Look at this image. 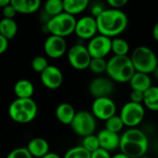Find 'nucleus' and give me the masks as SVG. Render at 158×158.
Wrapping results in <instances>:
<instances>
[{
	"instance_id": "23",
	"label": "nucleus",
	"mask_w": 158,
	"mask_h": 158,
	"mask_svg": "<svg viewBox=\"0 0 158 158\" xmlns=\"http://www.w3.org/2000/svg\"><path fill=\"white\" fill-rule=\"evenodd\" d=\"M18 32V24L14 19H5L0 20V34L6 40L13 39Z\"/></svg>"
},
{
	"instance_id": "41",
	"label": "nucleus",
	"mask_w": 158,
	"mask_h": 158,
	"mask_svg": "<svg viewBox=\"0 0 158 158\" xmlns=\"http://www.w3.org/2000/svg\"><path fill=\"white\" fill-rule=\"evenodd\" d=\"M10 1L11 0H0V7L3 9L5 6H6L7 5L10 4Z\"/></svg>"
},
{
	"instance_id": "43",
	"label": "nucleus",
	"mask_w": 158,
	"mask_h": 158,
	"mask_svg": "<svg viewBox=\"0 0 158 158\" xmlns=\"http://www.w3.org/2000/svg\"><path fill=\"white\" fill-rule=\"evenodd\" d=\"M153 74H154V76H155V78L158 81V66L156 68V69L154 70V72H153Z\"/></svg>"
},
{
	"instance_id": "17",
	"label": "nucleus",
	"mask_w": 158,
	"mask_h": 158,
	"mask_svg": "<svg viewBox=\"0 0 158 158\" xmlns=\"http://www.w3.org/2000/svg\"><path fill=\"white\" fill-rule=\"evenodd\" d=\"M27 149L32 157L42 158L49 153V143L44 138H33L28 143Z\"/></svg>"
},
{
	"instance_id": "30",
	"label": "nucleus",
	"mask_w": 158,
	"mask_h": 158,
	"mask_svg": "<svg viewBox=\"0 0 158 158\" xmlns=\"http://www.w3.org/2000/svg\"><path fill=\"white\" fill-rule=\"evenodd\" d=\"M106 66L107 60H106V58H92L89 69L95 74H100L106 71Z\"/></svg>"
},
{
	"instance_id": "8",
	"label": "nucleus",
	"mask_w": 158,
	"mask_h": 158,
	"mask_svg": "<svg viewBox=\"0 0 158 158\" xmlns=\"http://www.w3.org/2000/svg\"><path fill=\"white\" fill-rule=\"evenodd\" d=\"M144 116L145 109L143 106L142 104H136L131 101L122 106L119 115L124 125L129 128H136V126L142 123Z\"/></svg>"
},
{
	"instance_id": "27",
	"label": "nucleus",
	"mask_w": 158,
	"mask_h": 158,
	"mask_svg": "<svg viewBox=\"0 0 158 158\" xmlns=\"http://www.w3.org/2000/svg\"><path fill=\"white\" fill-rule=\"evenodd\" d=\"M124 123L121 119V118L119 116H113L112 118H110L109 119H107L106 121V130L115 132V133H119L123 128H124Z\"/></svg>"
},
{
	"instance_id": "38",
	"label": "nucleus",
	"mask_w": 158,
	"mask_h": 158,
	"mask_svg": "<svg viewBox=\"0 0 158 158\" xmlns=\"http://www.w3.org/2000/svg\"><path fill=\"white\" fill-rule=\"evenodd\" d=\"M8 47V40L0 34V55L4 54Z\"/></svg>"
},
{
	"instance_id": "21",
	"label": "nucleus",
	"mask_w": 158,
	"mask_h": 158,
	"mask_svg": "<svg viewBox=\"0 0 158 158\" xmlns=\"http://www.w3.org/2000/svg\"><path fill=\"white\" fill-rule=\"evenodd\" d=\"M11 5L18 13L31 14L36 12L41 6L40 0H11Z\"/></svg>"
},
{
	"instance_id": "28",
	"label": "nucleus",
	"mask_w": 158,
	"mask_h": 158,
	"mask_svg": "<svg viewBox=\"0 0 158 158\" xmlns=\"http://www.w3.org/2000/svg\"><path fill=\"white\" fill-rule=\"evenodd\" d=\"M81 146L83 148H85L91 154L95 152L96 150H98L100 148V144H99L97 135L92 134V135H88L86 137H83Z\"/></svg>"
},
{
	"instance_id": "26",
	"label": "nucleus",
	"mask_w": 158,
	"mask_h": 158,
	"mask_svg": "<svg viewBox=\"0 0 158 158\" xmlns=\"http://www.w3.org/2000/svg\"><path fill=\"white\" fill-rule=\"evenodd\" d=\"M111 52L114 53V56H128L130 52V44L126 40L115 37L112 39Z\"/></svg>"
},
{
	"instance_id": "37",
	"label": "nucleus",
	"mask_w": 158,
	"mask_h": 158,
	"mask_svg": "<svg viewBox=\"0 0 158 158\" xmlns=\"http://www.w3.org/2000/svg\"><path fill=\"white\" fill-rule=\"evenodd\" d=\"M91 158H112V156H110L109 152H107L102 148H99L95 152L92 153Z\"/></svg>"
},
{
	"instance_id": "10",
	"label": "nucleus",
	"mask_w": 158,
	"mask_h": 158,
	"mask_svg": "<svg viewBox=\"0 0 158 158\" xmlns=\"http://www.w3.org/2000/svg\"><path fill=\"white\" fill-rule=\"evenodd\" d=\"M117 106L110 97H101L94 100L92 104V113L95 118L106 121L116 115Z\"/></svg>"
},
{
	"instance_id": "16",
	"label": "nucleus",
	"mask_w": 158,
	"mask_h": 158,
	"mask_svg": "<svg viewBox=\"0 0 158 158\" xmlns=\"http://www.w3.org/2000/svg\"><path fill=\"white\" fill-rule=\"evenodd\" d=\"M97 138L99 141L100 148L109 153L119 148L120 135L118 133H115L104 129L99 131V133L97 134Z\"/></svg>"
},
{
	"instance_id": "13",
	"label": "nucleus",
	"mask_w": 158,
	"mask_h": 158,
	"mask_svg": "<svg viewBox=\"0 0 158 158\" xmlns=\"http://www.w3.org/2000/svg\"><path fill=\"white\" fill-rule=\"evenodd\" d=\"M115 91V85L113 81L109 78L98 77L91 81L89 84V93L91 95L96 98L109 97Z\"/></svg>"
},
{
	"instance_id": "4",
	"label": "nucleus",
	"mask_w": 158,
	"mask_h": 158,
	"mask_svg": "<svg viewBox=\"0 0 158 158\" xmlns=\"http://www.w3.org/2000/svg\"><path fill=\"white\" fill-rule=\"evenodd\" d=\"M38 113V106L32 98L19 99L16 98L8 106V115L10 118L17 123H29L32 121Z\"/></svg>"
},
{
	"instance_id": "35",
	"label": "nucleus",
	"mask_w": 158,
	"mask_h": 158,
	"mask_svg": "<svg viewBox=\"0 0 158 158\" xmlns=\"http://www.w3.org/2000/svg\"><path fill=\"white\" fill-rule=\"evenodd\" d=\"M128 0H107V5L110 6V8L115 9H121L125 5H127Z\"/></svg>"
},
{
	"instance_id": "9",
	"label": "nucleus",
	"mask_w": 158,
	"mask_h": 158,
	"mask_svg": "<svg viewBox=\"0 0 158 158\" xmlns=\"http://www.w3.org/2000/svg\"><path fill=\"white\" fill-rule=\"evenodd\" d=\"M68 60L73 69L77 70H84L89 69L92 56L89 54L87 46L76 44L69 49Z\"/></svg>"
},
{
	"instance_id": "31",
	"label": "nucleus",
	"mask_w": 158,
	"mask_h": 158,
	"mask_svg": "<svg viewBox=\"0 0 158 158\" xmlns=\"http://www.w3.org/2000/svg\"><path fill=\"white\" fill-rule=\"evenodd\" d=\"M48 66H49V63H48L47 59L43 56H37L33 57V59L31 60V68H32V69L35 72H38L40 74Z\"/></svg>"
},
{
	"instance_id": "33",
	"label": "nucleus",
	"mask_w": 158,
	"mask_h": 158,
	"mask_svg": "<svg viewBox=\"0 0 158 158\" xmlns=\"http://www.w3.org/2000/svg\"><path fill=\"white\" fill-rule=\"evenodd\" d=\"M2 13H3V17L5 19H14V17L16 16V14L18 12L16 11L14 6L11 5V1H10V4L2 9Z\"/></svg>"
},
{
	"instance_id": "40",
	"label": "nucleus",
	"mask_w": 158,
	"mask_h": 158,
	"mask_svg": "<svg viewBox=\"0 0 158 158\" xmlns=\"http://www.w3.org/2000/svg\"><path fill=\"white\" fill-rule=\"evenodd\" d=\"M42 158H61L57 154H56V153H48L47 155H45L44 156H43Z\"/></svg>"
},
{
	"instance_id": "39",
	"label": "nucleus",
	"mask_w": 158,
	"mask_h": 158,
	"mask_svg": "<svg viewBox=\"0 0 158 158\" xmlns=\"http://www.w3.org/2000/svg\"><path fill=\"white\" fill-rule=\"evenodd\" d=\"M153 36H154L155 40L158 42V21L155 24V26H154V29H153Z\"/></svg>"
},
{
	"instance_id": "2",
	"label": "nucleus",
	"mask_w": 158,
	"mask_h": 158,
	"mask_svg": "<svg viewBox=\"0 0 158 158\" xmlns=\"http://www.w3.org/2000/svg\"><path fill=\"white\" fill-rule=\"evenodd\" d=\"M149 146L146 134L137 129L129 128L120 136L119 149L130 158H141L145 156Z\"/></svg>"
},
{
	"instance_id": "42",
	"label": "nucleus",
	"mask_w": 158,
	"mask_h": 158,
	"mask_svg": "<svg viewBox=\"0 0 158 158\" xmlns=\"http://www.w3.org/2000/svg\"><path fill=\"white\" fill-rule=\"evenodd\" d=\"M112 158H130L129 156H127L126 155H124V154H122L121 152L119 153V154H116L114 156H112Z\"/></svg>"
},
{
	"instance_id": "7",
	"label": "nucleus",
	"mask_w": 158,
	"mask_h": 158,
	"mask_svg": "<svg viewBox=\"0 0 158 158\" xmlns=\"http://www.w3.org/2000/svg\"><path fill=\"white\" fill-rule=\"evenodd\" d=\"M70 126L77 135L83 138L94 133L96 129V118L92 112L81 110L76 113Z\"/></svg>"
},
{
	"instance_id": "20",
	"label": "nucleus",
	"mask_w": 158,
	"mask_h": 158,
	"mask_svg": "<svg viewBox=\"0 0 158 158\" xmlns=\"http://www.w3.org/2000/svg\"><path fill=\"white\" fill-rule=\"evenodd\" d=\"M13 92L19 99L31 98L34 94V87L31 81L27 79L19 80L13 87Z\"/></svg>"
},
{
	"instance_id": "6",
	"label": "nucleus",
	"mask_w": 158,
	"mask_h": 158,
	"mask_svg": "<svg viewBox=\"0 0 158 158\" xmlns=\"http://www.w3.org/2000/svg\"><path fill=\"white\" fill-rule=\"evenodd\" d=\"M77 19L74 16L63 12L51 18L45 24L47 32L50 35H56L65 38L75 31Z\"/></svg>"
},
{
	"instance_id": "34",
	"label": "nucleus",
	"mask_w": 158,
	"mask_h": 158,
	"mask_svg": "<svg viewBox=\"0 0 158 158\" xmlns=\"http://www.w3.org/2000/svg\"><path fill=\"white\" fill-rule=\"evenodd\" d=\"M131 102L136 103V104H142L143 103V99H144V93L140 92V91H134L132 90L131 93Z\"/></svg>"
},
{
	"instance_id": "15",
	"label": "nucleus",
	"mask_w": 158,
	"mask_h": 158,
	"mask_svg": "<svg viewBox=\"0 0 158 158\" xmlns=\"http://www.w3.org/2000/svg\"><path fill=\"white\" fill-rule=\"evenodd\" d=\"M40 79L44 86L50 90H56L63 83V73L57 67L49 65L40 74Z\"/></svg>"
},
{
	"instance_id": "14",
	"label": "nucleus",
	"mask_w": 158,
	"mask_h": 158,
	"mask_svg": "<svg viewBox=\"0 0 158 158\" xmlns=\"http://www.w3.org/2000/svg\"><path fill=\"white\" fill-rule=\"evenodd\" d=\"M67 41L65 38L56 35L48 36L44 44V50L47 56L51 58H59L67 52Z\"/></svg>"
},
{
	"instance_id": "1",
	"label": "nucleus",
	"mask_w": 158,
	"mask_h": 158,
	"mask_svg": "<svg viewBox=\"0 0 158 158\" xmlns=\"http://www.w3.org/2000/svg\"><path fill=\"white\" fill-rule=\"evenodd\" d=\"M95 19L98 32L111 39L121 34L129 24L128 16L121 9L106 8Z\"/></svg>"
},
{
	"instance_id": "18",
	"label": "nucleus",
	"mask_w": 158,
	"mask_h": 158,
	"mask_svg": "<svg viewBox=\"0 0 158 158\" xmlns=\"http://www.w3.org/2000/svg\"><path fill=\"white\" fill-rule=\"evenodd\" d=\"M76 113L73 106L69 103H61L56 108V117L57 120L65 125L71 124Z\"/></svg>"
},
{
	"instance_id": "5",
	"label": "nucleus",
	"mask_w": 158,
	"mask_h": 158,
	"mask_svg": "<svg viewBox=\"0 0 158 158\" xmlns=\"http://www.w3.org/2000/svg\"><path fill=\"white\" fill-rule=\"evenodd\" d=\"M130 57L137 72L151 74L158 66V59L156 53L148 46L140 45L136 47Z\"/></svg>"
},
{
	"instance_id": "24",
	"label": "nucleus",
	"mask_w": 158,
	"mask_h": 158,
	"mask_svg": "<svg viewBox=\"0 0 158 158\" xmlns=\"http://www.w3.org/2000/svg\"><path fill=\"white\" fill-rule=\"evenodd\" d=\"M143 105L152 111H158V87L152 86L144 92Z\"/></svg>"
},
{
	"instance_id": "44",
	"label": "nucleus",
	"mask_w": 158,
	"mask_h": 158,
	"mask_svg": "<svg viewBox=\"0 0 158 158\" xmlns=\"http://www.w3.org/2000/svg\"><path fill=\"white\" fill-rule=\"evenodd\" d=\"M141 158H151V157H149V156H143V157H141Z\"/></svg>"
},
{
	"instance_id": "12",
	"label": "nucleus",
	"mask_w": 158,
	"mask_h": 158,
	"mask_svg": "<svg viewBox=\"0 0 158 158\" xmlns=\"http://www.w3.org/2000/svg\"><path fill=\"white\" fill-rule=\"evenodd\" d=\"M98 31L96 19L93 16H83L77 19L75 33L76 35L83 40H91L96 35Z\"/></svg>"
},
{
	"instance_id": "25",
	"label": "nucleus",
	"mask_w": 158,
	"mask_h": 158,
	"mask_svg": "<svg viewBox=\"0 0 158 158\" xmlns=\"http://www.w3.org/2000/svg\"><path fill=\"white\" fill-rule=\"evenodd\" d=\"M44 11L50 17H56L64 12L62 0H47L44 5Z\"/></svg>"
},
{
	"instance_id": "29",
	"label": "nucleus",
	"mask_w": 158,
	"mask_h": 158,
	"mask_svg": "<svg viewBox=\"0 0 158 158\" xmlns=\"http://www.w3.org/2000/svg\"><path fill=\"white\" fill-rule=\"evenodd\" d=\"M92 154L81 145L70 148L66 152L63 158H91Z\"/></svg>"
},
{
	"instance_id": "11",
	"label": "nucleus",
	"mask_w": 158,
	"mask_h": 158,
	"mask_svg": "<svg viewBox=\"0 0 158 158\" xmlns=\"http://www.w3.org/2000/svg\"><path fill=\"white\" fill-rule=\"evenodd\" d=\"M111 38L102 34H96L89 41L87 49L92 58H105L111 52Z\"/></svg>"
},
{
	"instance_id": "3",
	"label": "nucleus",
	"mask_w": 158,
	"mask_h": 158,
	"mask_svg": "<svg viewBox=\"0 0 158 158\" xmlns=\"http://www.w3.org/2000/svg\"><path fill=\"white\" fill-rule=\"evenodd\" d=\"M109 77L117 82H130L136 72L129 56H113L107 60L106 71Z\"/></svg>"
},
{
	"instance_id": "19",
	"label": "nucleus",
	"mask_w": 158,
	"mask_h": 158,
	"mask_svg": "<svg viewBox=\"0 0 158 158\" xmlns=\"http://www.w3.org/2000/svg\"><path fill=\"white\" fill-rule=\"evenodd\" d=\"M130 85L132 90L146 92L150 87H152V79L149 74L143 72H135L130 81Z\"/></svg>"
},
{
	"instance_id": "22",
	"label": "nucleus",
	"mask_w": 158,
	"mask_h": 158,
	"mask_svg": "<svg viewBox=\"0 0 158 158\" xmlns=\"http://www.w3.org/2000/svg\"><path fill=\"white\" fill-rule=\"evenodd\" d=\"M89 4L90 2L88 0H64V12L75 17V15L84 11Z\"/></svg>"
},
{
	"instance_id": "32",
	"label": "nucleus",
	"mask_w": 158,
	"mask_h": 158,
	"mask_svg": "<svg viewBox=\"0 0 158 158\" xmlns=\"http://www.w3.org/2000/svg\"><path fill=\"white\" fill-rule=\"evenodd\" d=\"M6 158H33L27 147H19L12 150Z\"/></svg>"
},
{
	"instance_id": "36",
	"label": "nucleus",
	"mask_w": 158,
	"mask_h": 158,
	"mask_svg": "<svg viewBox=\"0 0 158 158\" xmlns=\"http://www.w3.org/2000/svg\"><path fill=\"white\" fill-rule=\"evenodd\" d=\"M106 8H104V6L101 3H95L91 7V12L94 18H97L101 13H103V11Z\"/></svg>"
}]
</instances>
